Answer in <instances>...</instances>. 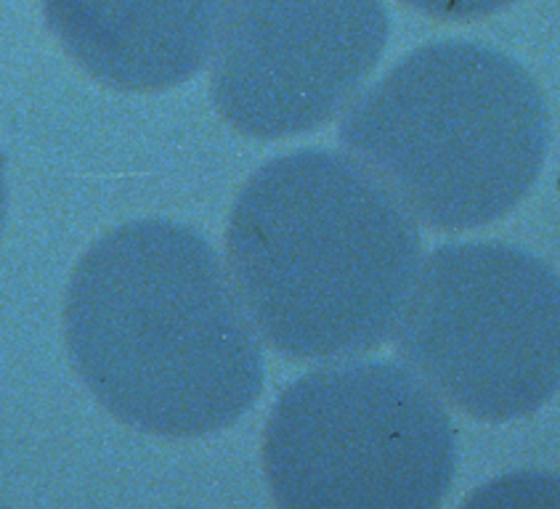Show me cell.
I'll return each instance as SVG.
<instances>
[{
    "label": "cell",
    "mask_w": 560,
    "mask_h": 509,
    "mask_svg": "<svg viewBox=\"0 0 560 509\" xmlns=\"http://www.w3.org/2000/svg\"><path fill=\"white\" fill-rule=\"evenodd\" d=\"M65 332L93 395L154 436L223 430L264 393V347L232 273L184 223L130 221L93 241Z\"/></svg>",
    "instance_id": "obj_1"
},
{
    "label": "cell",
    "mask_w": 560,
    "mask_h": 509,
    "mask_svg": "<svg viewBox=\"0 0 560 509\" xmlns=\"http://www.w3.org/2000/svg\"><path fill=\"white\" fill-rule=\"evenodd\" d=\"M232 279L264 340L301 362L388 340L420 271L415 215L370 167L327 149L269 159L236 197Z\"/></svg>",
    "instance_id": "obj_2"
},
{
    "label": "cell",
    "mask_w": 560,
    "mask_h": 509,
    "mask_svg": "<svg viewBox=\"0 0 560 509\" xmlns=\"http://www.w3.org/2000/svg\"><path fill=\"white\" fill-rule=\"evenodd\" d=\"M340 141L433 228L510 213L542 173L550 120L537 80L472 40L415 48L353 98Z\"/></svg>",
    "instance_id": "obj_3"
},
{
    "label": "cell",
    "mask_w": 560,
    "mask_h": 509,
    "mask_svg": "<svg viewBox=\"0 0 560 509\" xmlns=\"http://www.w3.org/2000/svg\"><path fill=\"white\" fill-rule=\"evenodd\" d=\"M264 467L279 509H439L457 433L407 366L335 362L273 403Z\"/></svg>",
    "instance_id": "obj_4"
},
{
    "label": "cell",
    "mask_w": 560,
    "mask_h": 509,
    "mask_svg": "<svg viewBox=\"0 0 560 509\" xmlns=\"http://www.w3.org/2000/svg\"><path fill=\"white\" fill-rule=\"evenodd\" d=\"M394 345L407 369L472 417H524L560 388V276L502 241L435 247Z\"/></svg>",
    "instance_id": "obj_5"
},
{
    "label": "cell",
    "mask_w": 560,
    "mask_h": 509,
    "mask_svg": "<svg viewBox=\"0 0 560 509\" xmlns=\"http://www.w3.org/2000/svg\"><path fill=\"white\" fill-rule=\"evenodd\" d=\"M388 33L385 0H218L215 107L255 139L311 133L357 98Z\"/></svg>",
    "instance_id": "obj_6"
},
{
    "label": "cell",
    "mask_w": 560,
    "mask_h": 509,
    "mask_svg": "<svg viewBox=\"0 0 560 509\" xmlns=\"http://www.w3.org/2000/svg\"><path fill=\"white\" fill-rule=\"evenodd\" d=\"M43 11L65 51L109 88H173L213 54L218 0H43Z\"/></svg>",
    "instance_id": "obj_7"
},
{
    "label": "cell",
    "mask_w": 560,
    "mask_h": 509,
    "mask_svg": "<svg viewBox=\"0 0 560 509\" xmlns=\"http://www.w3.org/2000/svg\"><path fill=\"white\" fill-rule=\"evenodd\" d=\"M459 509H560V475L510 473L476 488Z\"/></svg>",
    "instance_id": "obj_8"
},
{
    "label": "cell",
    "mask_w": 560,
    "mask_h": 509,
    "mask_svg": "<svg viewBox=\"0 0 560 509\" xmlns=\"http://www.w3.org/2000/svg\"><path fill=\"white\" fill-rule=\"evenodd\" d=\"M404 3L439 19H476L494 14L513 0H404Z\"/></svg>",
    "instance_id": "obj_9"
},
{
    "label": "cell",
    "mask_w": 560,
    "mask_h": 509,
    "mask_svg": "<svg viewBox=\"0 0 560 509\" xmlns=\"http://www.w3.org/2000/svg\"><path fill=\"white\" fill-rule=\"evenodd\" d=\"M5 210H9V186H5V159L0 154V234H3Z\"/></svg>",
    "instance_id": "obj_10"
},
{
    "label": "cell",
    "mask_w": 560,
    "mask_h": 509,
    "mask_svg": "<svg viewBox=\"0 0 560 509\" xmlns=\"http://www.w3.org/2000/svg\"><path fill=\"white\" fill-rule=\"evenodd\" d=\"M0 509H5V507H0Z\"/></svg>",
    "instance_id": "obj_11"
}]
</instances>
